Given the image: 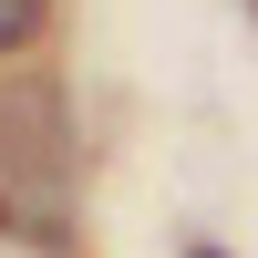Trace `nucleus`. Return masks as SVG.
Masks as SVG:
<instances>
[{"label":"nucleus","mask_w":258,"mask_h":258,"mask_svg":"<svg viewBox=\"0 0 258 258\" xmlns=\"http://www.w3.org/2000/svg\"><path fill=\"white\" fill-rule=\"evenodd\" d=\"M31 31H41V0H0V52H21Z\"/></svg>","instance_id":"f03ea898"},{"label":"nucleus","mask_w":258,"mask_h":258,"mask_svg":"<svg viewBox=\"0 0 258 258\" xmlns=\"http://www.w3.org/2000/svg\"><path fill=\"white\" fill-rule=\"evenodd\" d=\"M186 258H217V248H186Z\"/></svg>","instance_id":"7ed1b4c3"},{"label":"nucleus","mask_w":258,"mask_h":258,"mask_svg":"<svg viewBox=\"0 0 258 258\" xmlns=\"http://www.w3.org/2000/svg\"><path fill=\"white\" fill-rule=\"evenodd\" d=\"M11 176H31L41 207L62 197V103L41 93V83L0 103V186H11Z\"/></svg>","instance_id":"f257e3e1"}]
</instances>
